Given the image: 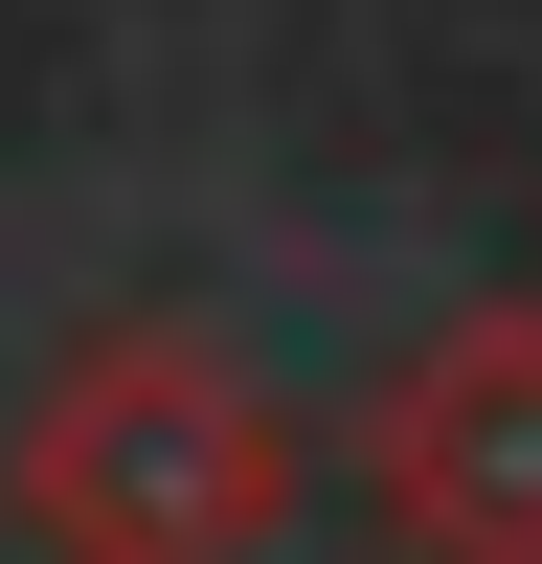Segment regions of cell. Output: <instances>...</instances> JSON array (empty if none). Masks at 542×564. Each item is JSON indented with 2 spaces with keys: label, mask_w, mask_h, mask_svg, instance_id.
<instances>
[]
</instances>
